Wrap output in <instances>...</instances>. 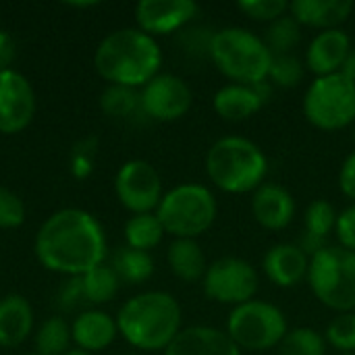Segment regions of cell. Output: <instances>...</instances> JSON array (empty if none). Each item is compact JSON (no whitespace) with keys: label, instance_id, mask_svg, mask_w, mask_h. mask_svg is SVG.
<instances>
[{"label":"cell","instance_id":"obj_30","mask_svg":"<svg viewBox=\"0 0 355 355\" xmlns=\"http://www.w3.org/2000/svg\"><path fill=\"white\" fill-rule=\"evenodd\" d=\"M327 347L324 333L312 327H295L289 329L277 349L279 355H327Z\"/></svg>","mask_w":355,"mask_h":355},{"label":"cell","instance_id":"obj_16","mask_svg":"<svg viewBox=\"0 0 355 355\" xmlns=\"http://www.w3.org/2000/svg\"><path fill=\"white\" fill-rule=\"evenodd\" d=\"M262 270L272 285L281 289H293L308 281L310 256L297 243H277L266 250L262 258Z\"/></svg>","mask_w":355,"mask_h":355},{"label":"cell","instance_id":"obj_17","mask_svg":"<svg viewBox=\"0 0 355 355\" xmlns=\"http://www.w3.org/2000/svg\"><path fill=\"white\" fill-rule=\"evenodd\" d=\"M352 48V37L345 29L318 31L306 48V69L316 77L341 73Z\"/></svg>","mask_w":355,"mask_h":355},{"label":"cell","instance_id":"obj_21","mask_svg":"<svg viewBox=\"0 0 355 355\" xmlns=\"http://www.w3.org/2000/svg\"><path fill=\"white\" fill-rule=\"evenodd\" d=\"M35 316L29 300L21 293L0 297V347H21L33 333Z\"/></svg>","mask_w":355,"mask_h":355},{"label":"cell","instance_id":"obj_2","mask_svg":"<svg viewBox=\"0 0 355 355\" xmlns=\"http://www.w3.org/2000/svg\"><path fill=\"white\" fill-rule=\"evenodd\" d=\"M94 67L108 85L141 89L160 73L162 48L141 29L121 27L102 37L94 52Z\"/></svg>","mask_w":355,"mask_h":355},{"label":"cell","instance_id":"obj_26","mask_svg":"<svg viewBox=\"0 0 355 355\" xmlns=\"http://www.w3.org/2000/svg\"><path fill=\"white\" fill-rule=\"evenodd\" d=\"M37 355H64L71 349V324L62 316L46 318L33 337Z\"/></svg>","mask_w":355,"mask_h":355},{"label":"cell","instance_id":"obj_36","mask_svg":"<svg viewBox=\"0 0 355 355\" xmlns=\"http://www.w3.org/2000/svg\"><path fill=\"white\" fill-rule=\"evenodd\" d=\"M98 156V139L94 135L79 139L71 150V173L77 179H87L94 173V162Z\"/></svg>","mask_w":355,"mask_h":355},{"label":"cell","instance_id":"obj_33","mask_svg":"<svg viewBox=\"0 0 355 355\" xmlns=\"http://www.w3.org/2000/svg\"><path fill=\"white\" fill-rule=\"evenodd\" d=\"M306 77V62H302L295 54H279L272 56L268 81L275 87H297Z\"/></svg>","mask_w":355,"mask_h":355},{"label":"cell","instance_id":"obj_32","mask_svg":"<svg viewBox=\"0 0 355 355\" xmlns=\"http://www.w3.org/2000/svg\"><path fill=\"white\" fill-rule=\"evenodd\" d=\"M327 345L333 347L337 355L355 354V312L337 314L327 331H324Z\"/></svg>","mask_w":355,"mask_h":355},{"label":"cell","instance_id":"obj_39","mask_svg":"<svg viewBox=\"0 0 355 355\" xmlns=\"http://www.w3.org/2000/svg\"><path fill=\"white\" fill-rule=\"evenodd\" d=\"M335 235H337L341 248H345V250L355 254V204L347 206L345 210L339 212Z\"/></svg>","mask_w":355,"mask_h":355},{"label":"cell","instance_id":"obj_43","mask_svg":"<svg viewBox=\"0 0 355 355\" xmlns=\"http://www.w3.org/2000/svg\"><path fill=\"white\" fill-rule=\"evenodd\" d=\"M64 355H94V354H89V352H83V349H79V347H71L69 352Z\"/></svg>","mask_w":355,"mask_h":355},{"label":"cell","instance_id":"obj_3","mask_svg":"<svg viewBox=\"0 0 355 355\" xmlns=\"http://www.w3.org/2000/svg\"><path fill=\"white\" fill-rule=\"evenodd\" d=\"M116 318L119 335L141 354L164 352L183 329V310L166 291H144L127 300Z\"/></svg>","mask_w":355,"mask_h":355},{"label":"cell","instance_id":"obj_14","mask_svg":"<svg viewBox=\"0 0 355 355\" xmlns=\"http://www.w3.org/2000/svg\"><path fill=\"white\" fill-rule=\"evenodd\" d=\"M200 15L193 0H141L135 4L137 29L152 37L183 31Z\"/></svg>","mask_w":355,"mask_h":355},{"label":"cell","instance_id":"obj_34","mask_svg":"<svg viewBox=\"0 0 355 355\" xmlns=\"http://www.w3.org/2000/svg\"><path fill=\"white\" fill-rule=\"evenodd\" d=\"M216 29L208 25H187L183 31H179V46L181 50L191 58H210V48L214 40Z\"/></svg>","mask_w":355,"mask_h":355},{"label":"cell","instance_id":"obj_40","mask_svg":"<svg viewBox=\"0 0 355 355\" xmlns=\"http://www.w3.org/2000/svg\"><path fill=\"white\" fill-rule=\"evenodd\" d=\"M339 189L347 200H352V204H355V150L339 168Z\"/></svg>","mask_w":355,"mask_h":355},{"label":"cell","instance_id":"obj_6","mask_svg":"<svg viewBox=\"0 0 355 355\" xmlns=\"http://www.w3.org/2000/svg\"><path fill=\"white\" fill-rule=\"evenodd\" d=\"M164 233L173 239H198L218 216V202L202 183H181L164 191L156 210Z\"/></svg>","mask_w":355,"mask_h":355},{"label":"cell","instance_id":"obj_48","mask_svg":"<svg viewBox=\"0 0 355 355\" xmlns=\"http://www.w3.org/2000/svg\"><path fill=\"white\" fill-rule=\"evenodd\" d=\"M345 355H355V354H345Z\"/></svg>","mask_w":355,"mask_h":355},{"label":"cell","instance_id":"obj_11","mask_svg":"<svg viewBox=\"0 0 355 355\" xmlns=\"http://www.w3.org/2000/svg\"><path fill=\"white\" fill-rule=\"evenodd\" d=\"M114 193L121 206L131 214L156 212L164 196L162 177L148 160H127L114 175Z\"/></svg>","mask_w":355,"mask_h":355},{"label":"cell","instance_id":"obj_7","mask_svg":"<svg viewBox=\"0 0 355 355\" xmlns=\"http://www.w3.org/2000/svg\"><path fill=\"white\" fill-rule=\"evenodd\" d=\"M308 285L329 310L355 312V254L341 245H327L310 258Z\"/></svg>","mask_w":355,"mask_h":355},{"label":"cell","instance_id":"obj_46","mask_svg":"<svg viewBox=\"0 0 355 355\" xmlns=\"http://www.w3.org/2000/svg\"><path fill=\"white\" fill-rule=\"evenodd\" d=\"M352 137H354V141H355V125H354V135H352Z\"/></svg>","mask_w":355,"mask_h":355},{"label":"cell","instance_id":"obj_10","mask_svg":"<svg viewBox=\"0 0 355 355\" xmlns=\"http://www.w3.org/2000/svg\"><path fill=\"white\" fill-rule=\"evenodd\" d=\"M202 287L208 300L237 308L256 300L260 289V275L252 262L237 256H225L208 264Z\"/></svg>","mask_w":355,"mask_h":355},{"label":"cell","instance_id":"obj_15","mask_svg":"<svg viewBox=\"0 0 355 355\" xmlns=\"http://www.w3.org/2000/svg\"><path fill=\"white\" fill-rule=\"evenodd\" d=\"M272 89L275 85L270 81H262L258 85L227 83L220 89H216L212 98V108L223 121H231V123L248 121L262 110Z\"/></svg>","mask_w":355,"mask_h":355},{"label":"cell","instance_id":"obj_12","mask_svg":"<svg viewBox=\"0 0 355 355\" xmlns=\"http://www.w3.org/2000/svg\"><path fill=\"white\" fill-rule=\"evenodd\" d=\"M139 100L144 116L158 123H173L191 110L193 92L183 77L175 73H158L139 89Z\"/></svg>","mask_w":355,"mask_h":355},{"label":"cell","instance_id":"obj_41","mask_svg":"<svg viewBox=\"0 0 355 355\" xmlns=\"http://www.w3.org/2000/svg\"><path fill=\"white\" fill-rule=\"evenodd\" d=\"M17 58V44H15V37L0 29V71H8L12 69V62Z\"/></svg>","mask_w":355,"mask_h":355},{"label":"cell","instance_id":"obj_27","mask_svg":"<svg viewBox=\"0 0 355 355\" xmlns=\"http://www.w3.org/2000/svg\"><path fill=\"white\" fill-rule=\"evenodd\" d=\"M81 281H83V291H85V297H87L89 306L110 304L116 297L119 289H121V279L116 277L112 266L106 264V262L96 266L87 275H83Z\"/></svg>","mask_w":355,"mask_h":355},{"label":"cell","instance_id":"obj_23","mask_svg":"<svg viewBox=\"0 0 355 355\" xmlns=\"http://www.w3.org/2000/svg\"><path fill=\"white\" fill-rule=\"evenodd\" d=\"M166 264L183 283H202L208 270L206 254L198 239H173L166 250Z\"/></svg>","mask_w":355,"mask_h":355},{"label":"cell","instance_id":"obj_18","mask_svg":"<svg viewBox=\"0 0 355 355\" xmlns=\"http://www.w3.org/2000/svg\"><path fill=\"white\" fill-rule=\"evenodd\" d=\"M252 216L266 231H283L295 218V198L279 183H264L252 193Z\"/></svg>","mask_w":355,"mask_h":355},{"label":"cell","instance_id":"obj_28","mask_svg":"<svg viewBox=\"0 0 355 355\" xmlns=\"http://www.w3.org/2000/svg\"><path fill=\"white\" fill-rule=\"evenodd\" d=\"M100 108L110 119H131L137 112L141 114L139 89L125 85H106L100 94Z\"/></svg>","mask_w":355,"mask_h":355},{"label":"cell","instance_id":"obj_13","mask_svg":"<svg viewBox=\"0 0 355 355\" xmlns=\"http://www.w3.org/2000/svg\"><path fill=\"white\" fill-rule=\"evenodd\" d=\"M35 89L31 81L15 71H0V133L17 135L25 131L35 116Z\"/></svg>","mask_w":355,"mask_h":355},{"label":"cell","instance_id":"obj_8","mask_svg":"<svg viewBox=\"0 0 355 355\" xmlns=\"http://www.w3.org/2000/svg\"><path fill=\"white\" fill-rule=\"evenodd\" d=\"M289 333L285 312L264 300H252L231 310L227 318V335L241 352L264 354L281 345Z\"/></svg>","mask_w":355,"mask_h":355},{"label":"cell","instance_id":"obj_1","mask_svg":"<svg viewBox=\"0 0 355 355\" xmlns=\"http://www.w3.org/2000/svg\"><path fill=\"white\" fill-rule=\"evenodd\" d=\"M37 262L67 279L83 277L104 264L108 239L102 223L87 210L62 208L50 214L33 239Z\"/></svg>","mask_w":355,"mask_h":355},{"label":"cell","instance_id":"obj_45","mask_svg":"<svg viewBox=\"0 0 355 355\" xmlns=\"http://www.w3.org/2000/svg\"><path fill=\"white\" fill-rule=\"evenodd\" d=\"M119 355H141V354H119Z\"/></svg>","mask_w":355,"mask_h":355},{"label":"cell","instance_id":"obj_5","mask_svg":"<svg viewBox=\"0 0 355 355\" xmlns=\"http://www.w3.org/2000/svg\"><path fill=\"white\" fill-rule=\"evenodd\" d=\"M210 60L220 75L231 83L258 85L268 81L272 52L264 44V37L245 27H223L216 29Z\"/></svg>","mask_w":355,"mask_h":355},{"label":"cell","instance_id":"obj_35","mask_svg":"<svg viewBox=\"0 0 355 355\" xmlns=\"http://www.w3.org/2000/svg\"><path fill=\"white\" fill-rule=\"evenodd\" d=\"M237 8L252 21L258 23H272L289 12V2L285 0H241Z\"/></svg>","mask_w":355,"mask_h":355},{"label":"cell","instance_id":"obj_20","mask_svg":"<svg viewBox=\"0 0 355 355\" xmlns=\"http://www.w3.org/2000/svg\"><path fill=\"white\" fill-rule=\"evenodd\" d=\"M71 337H73L75 347L89 352V354H100L108 349L119 337L116 318L104 310L87 308L79 312L75 320L71 322Z\"/></svg>","mask_w":355,"mask_h":355},{"label":"cell","instance_id":"obj_22","mask_svg":"<svg viewBox=\"0 0 355 355\" xmlns=\"http://www.w3.org/2000/svg\"><path fill=\"white\" fill-rule=\"evenodd\" d=\"M355 10L352 0H293L289 15L302 25L318 31L339 29Z\"/></svg>","mask_w":355,"mask_h":355},{"label":"cell","instance_id":"obj_29","mask_svg":"<svg viewBox=\"0 0 355 355\" xmlns=\"http://www.w3.org/2000/svg\"><path fill=\"white\" fill-rule=\"evenodd\" d=\"M300 42H302V25L289 12L272 21L264 31V44L268 46L272 56L293 54Z\"/></svg>","mask_w":355,"mask_h":355},{"label":"cell","instance_id":"obj_42","mask_svg":"<svg viewBox=\"0 0 355 355\" xmlns=\"http://www.w3.org/2000/svg\"><path fill=\"white\" fill-rule=\"evenodd\" d=\"M341 73H343L345 77H349L352 81H355V48H352V52L347 54V58H345V62H343Z\"/></svg>","mask_w":355,"mask_h":355},{"label":"cell","instance_id":"obj_24","mask_svg":"<svg viewBox=\"0 0 355 355\" xmlns=\"http://www.w3.org/2000/svg\"><path fill=\"white\" fill-rule=\"evenodd\" d=\"M110 266L121 279V283H127V285H141L150 281L156 270L154 258L150 252H139L127 245H121L114 252Z\"/></svg>","mask_w":355,"mask_h":355},{"label":"cell","instance_id":"obj_47","mask_svg":"<svg viewBox=\"0 0 355 355\" xmlns=\"http://www.w3.org/2000/svg\"><path fill=\"white\" fill-rule=\"evenodd\" d=\"M25 355H37V354H35V352H33V354H25Z\"/></svg>","mask_w":355,"mask_h":355},{"label":"cell","instance_id":"obj_19","mask_svg":"<svg viewBox=\"0 0 355 355\" xmlns=\"http://www.w3.org/2000/svg\"><path fill=\"white\" fill-rule=\"evenodd\" d=\"M164 355H241V349L231 341L227 331L193 324L181 329L175 341L164 349Z\"/></svg>","mask_w":355,"mask_h":355},{"label":"cell","instance_id":"obj_9","mask_svg":"<svg viewBox=\"0 0 355 355\" xmlns=\"http://www.w3.org/2000/svg\"><path fill=\"white\" fill-rule=\"evenodd\" d=\"M304 116L320 131H339L355 123V81L343 73L314 77L302 102Z\"/></svg>","mask_w":355,"mask_h":355},{"label":"cell","instance_id":"obj_44","mask_svg":"<svg viewBox=\"0 0 355 355\" xmlns=\"http://www.w3.org/2000/svg\"><path fill=\"white\" fill-rule=\"evenodd\" d=\"M98 2H71V6L75 8H87V6H96Z\"/></svg>","mask_w":355,"mask_h":355},{"label":"cell","instance_id":"obj_37","mask_svg":"<svg viewBox=\"0 0 355 355\" xmlns=\"http://www.w3.org/2000/svg\"><path fill=\"white\" fill-rule=\"evenodd\" d=\"M27 210L19 193L0 185V229H19L25 223Z\"/></svg>","mask_w":355,"mask_h":355},{"label":"cell","instance_id":"obj_4","mask_svg":"<svg viewBox=\"0 0 355 355\" xmlns=\"http://www.w3.org/2000/svg\"><path fill=\"white\" fill-rule=\"evenodd\" d=\"M204 166L210 183L220 191L235 196L254 193L266 183L268 156L256 141L243 135H225L206 152Z\"/></svg>","mask_w":355,"mask_h":355},{"label":"cell","instance_id":"obj_38","mask_svg":"<svg viewBox=\"0 0 355 355\" xmlns=\"http://www.w3.org/2000/svg\"><path fill=\"white\" fill-rule=\"evenodd\" d=\"M56 306L60 312H77V314L83 312L85 306H89L85 291H83L81 277H71L60 285L58 295H56Z\"/></svg>","mask_w":355,"mask_h":355},{"label":"cell","instance_id":"obj_25","mask_svg":"<svg viewBox=\"0 0 355 355\" xmlns=\"http://www.w3.org/2000/svg\"><path fill=\"white\" fill-rule=\"evenodd\" d=\"M123 235H125L127 248L150 252L162 243L166 233L156 212H148V214H131L129 220L125 223Z\"/></svg>","mask_w":355,"mask_h":355},{"label":"cell","instance_id":"obj_31","mask_svg":"<svg viewBox=\"0 0 355 355\" xmlns=\"http://www.w3.org/2000/svg\"><path fill=\"white\" fill-rule=\"evenodd\" d=\"M337 218L339 212L335 210V206L327 200H314L308 208H306V216H304V233L312 235L316 239L327 241L331 233H335L337 227Z\"/></svg>","mask_w":355,"mask_h":355}]
</instances>
